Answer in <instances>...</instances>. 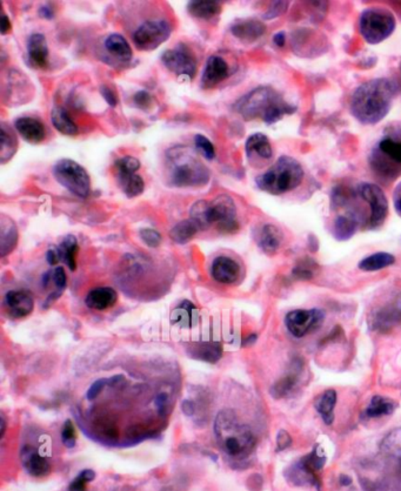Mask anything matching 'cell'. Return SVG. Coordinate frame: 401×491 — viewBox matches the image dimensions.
Returning a JSON list of instances; mask_svg holds the SVG:
<instances>
[{"label":"cell","mask_w":401,"mask_h":491,"mask_svg":"<svg viewBox=\"0 0 401 491\" xmlns=\"http://www.w3.org/2000/svg\"><path fill=\"white\" fill-rule=\"evenodd\" d=\"M398 90L397 83L388 78L368 80L353 93L351 113L363 125L378 124L390 112Z\"/></svg>","instance_id":"cell-1"},{"label":"cell","mask_w":401,"mask_h":491,"mask_svg":"<svg viewBox=\"0 0 401 491\" xmlns=\"http://www.w3.org/2000/svg\"><path fill=\"white\" fill-rule=\"evenodd\" d=\"M368 165L377 178L393 182L401 177V121L385 127L368 153Z\"/></svg>","instance_id":"cell-2"},{"label":"cell","mask_w":401,"mask_h":491,"mask_svg":"<svg viewBox=\"0 0 401 491\" xmlns=\"http://www.w3.org/2000/svg\"><path fill=\"white\" fill-rule=\"evenodd\" d=\"M235 108L245 120L260 118L267 125H273L285 115L294 113V106L285 102L272 87L260 86L235 102Z\"/></svg>","instance_id":"cell-3"},{"label":"cell","mask_w":401,"mask_h":491,"mask_svg":"<svg viewBox=\"0 0 401 491\" xmlns=\"http://www.w3.org/2000/svg\"><path fill=\"white\" fill-rule=\"evenodd\" d=\"M168 182L175 187H200L210 182L211 173L201 163L197 152L185 145H177L166 151Z\"/></svg>","instance_id":"cell-4"},{"label":"cell","mask_w":401,"mask_h":491,"mask_svg":"<svg viewBox=\"0 0 401 491\" xmlns=\"http://www.w3.org/2000/svg\"><path fill=\"white\" fill-rule=\"evenodd\" d=\"M217 442L223 453L235 460L249 458L255 449L257 440L245 424H239L232 410H223L214 422Z\"/></svg>","instance_id":"cell-5"},{"label":"cell","mask_w":401,"mask_h":491,"mask_svg":"<svg viewBox=\"0 0 401 491\" xmlns=\"http://www.w3.org/2000/svg\"><path fill=\"white\" fill-rule=\"evenodd\" d=\"M304 168L298 160L283 155L265 173L257 179V186L261 191L273 195H281L299 187L303 182Z\"/></svg>","instance_id":"cell-6"},{"label":"cell","mask_w":401,"mask_h":491,"mask_svg":"<svg viewBox=\"0 0 401 491\" xmlns=\"http://www.w3.org/2000/svg\"><path fill=\"white\" fill-rule=\"evenodd\" d=\"M397 22L388 8H368L360 15L359 30L368 44H379L386 40L393 33Z\"/></svg>","instance_id":"cell-7"},{"label":"cell","mask_w":401,"mask_h":491,"mask_svg":"<svg viewBox=\"0 0 401 491\" xmlns=\"http://www.w3.org/2000/svg\"><path fill=\"white\" fill-rule=\"evenodd\" d=\"M54 177L63 187L76 194L77 197L86 198L90 194V177L86 170L73 160H59L54 166Z\"/></svg>","instance_id":"cell-8"},{"label":"cell","mask_w":401,"mask_h":491,"mask_svg":"<svg viewBox=\"0 0 401 491\" xmlns=\"http://www.w3.org/2000/svg\"><path fill=\"white\" fill-rule=\"evenodd\" d=\"M325 453L317 446L312 453L288 469V478L297 485H317L319 483L317 472L325 465Z\"/></svg>","instance_id":"cell-9"},{"label":"cell","mask_w":401,"mask_h":491,"mask_svg":"<svg viewBox=\"0 0 401 491\" xmlns=\"http://www.w3.org/2000/svg\"><path fill=\"white\" fill-rule=\"evenodd\" d=\"M356 192L363 201H365V204H368L371 212L368 220V228L377 230L379 227H382L388 214V202L385 193L382 192L378 185L370 184V182L360 184L356 187Z\"/></svg>","instance_id":"cell-10"},{"label":"cell","mask_w":401,"mask_h":491,"mask_svg":"<svg viewBox=\"0 0 401 491\" xmlns=\"http://www.w3.org/2000/svg\"><path fill=\"white\" fill-rule=\"evenodd\" d=\"M171 25L167 20H148L133 34L134 45L139 49L153 51L170 38Z\"/></svg>","instance_id":"cell-11"},{"label":"cell","mask_w":401,"mask_h":491,"mask_svg":"<svg viewBox=\"0 0 401 491\" xmlns=\"http://www.w3.org/2000/svg\"><path fill=\"white\" fill-rule=\"evenodd\" d=\"M325 314L319 309H298L290 312L285 318L288 332L294 337H306L322 325Z\"/></svg>","instance_id":"cell-12"},{"label":"cell","mask_w":401,"mask_h":491,"mask_svg":"<svg viewBox=\"0 0 401 491\" xmlns=\"http://www.w3.org/2000/svg\"><path fill=\"white\" fill-rule=\"evenodd\" d=\"M210 220L211 223H217L220 231L223 233H235L238 231L237 208L235 201L228 194H221L212 202H210Z\"/></svg>","instance_id":"cell-13"},{"label":"cell","mask_w":401,"mask_h":491,"mask_svg":"<svg viewBox=\"0 0 401 491\" xmlns=\"http://www.w3.org/2000/svg\"><path fill=\"white\" fill-rule=\"evenodd\" d=\"M162 61L171 72L178 77H185L187 79H194L197 72V63L194 54L185 45L177 46L175 49H168L162 56Z\"/></svg>","instance_id":"cell-14"},{"label":"cell","mask_w":401,"mask_h":491,"mask_svg":"<svg viewBox=\"0 0 401 491\" xmlns=\"http://www.w3.org/2000/svg\"><path fill=\"white\" fill-rule=\"evenodd\" d=\"M401 322V295L385 306L372 313V329L378 332H388Z\"/></svg>","instance_id":"cell-15"},{"label":"cell","mask_w":401,"mask_h":491,"mask_svg":"<svg viewBox=\"0 0 401 491\" xmlns=\"http://www.w3.org/2000/svg\"><path fill=\"white\" fill-rule=\"evenodd\" d=\"M4 306L12 318H25L33 312L34 301L29 293L11 291L5 295Z\"/></svg>","instance_id":"cell-16"},{"label":"cell","mask_w":401,"mask_h":491,"mask_svg":"<svg viewBox=\"0 0 401 491\" xmlns=\"http://www.w3.org/2000/svg\"><path fill=\"white\" fill-rule=\"evenodd\" d=\"M247 158L251 163H267L272 159L273 150L269 138L262 133H254L247 139Z\"/></svg>","instance_id":"cell-17"},{"label":"cell","mask_w":401,"mask_h":491,"mask_svg":"<svg viewBox=\"0 0 401 491\" xmlns=\"http://www.w3.org/2000/svg\"><path fill=\"white\" fill-rule=\"evenodd\" d=\"M230 76V66L223 58L212 56L208 58L204 73L201 77V86L212 88Z\"/></svg>","instance_id":"cell-18"},{"label":"cell","mask_w":401,"mask_h":491,"mask_svg":"<svg viewBox=\"0 0 401 491\" xmlns=\"http://www.w3.org/2000/svg\"><path fill=\"white\" fill-rule=\"evenodd\" d=\"M213 279L223 284H235L240 275V266L237 261L228 257H218L212 264Z\"/></svg>","instance_id":"cell-19"},{"label":"cell","mask_w":401,"mask_h":491,"mask_svg":"<svg viewBox=\"0 0 401 491\" xmlns=\"http://www.w3.org/2000/svg\"><path fill=\"white\" fill-rule=\"evenodd\" d=\"M231 32L239 40L252 42L260 38L261 35H264L266 32V26L262 22L253 19V18L239 19L232 24Z\"/></svg>","instance_id":"cell-20"},{"label":"cell","mask_w":401,"mask_h":491,"mask_svg":"<svg viewBox=\"0 0 401 491\" xmlns=\"http://www.w3.org/2000/svg\"><path fill=\"white\" fill-rule=\"evenodd\" d=\"M20 458L23 462L24 468L30 474L31 476H46L51 470V465L45 458L38 453V450L33 446H25L20 451Z\"/></svg>","instance_id":"cell-21"},{"label":"cell","mask_w":401,"mask_h":491,"mask_svg":"<svg viewBox=\"0 0 401 491\" xmlns=\"http://www.w3.org/2000/svg\"><path fill=\"white\" fill-rule=\"evenodd\" d=\"M15 129L30 144H40L45 139V127L42 121L34 118L24 117L15 120Z\"/></svg>","instance_id":"cell-22"},{"label":"cell","mask_w":401,"mask_h":491,"mask_svg":"<svg viewBox=\"0 0 401 491\" xmlns=\"http://www.w3.org/2000/svg\"><path fill=\"white\" fill-rule=\"evenodd\" d=\"M283 239H284V235L281 233V230L278 227L269 225V223L264 225L258 232V246L260 247V250L264 253L269 254V255L276 253L278 250L281 248Z\"/></svg>","instance_id":"cell-23"},{"label":"cell","mask_w":401,"mask_h":491,"mask_svg":"<svg viewBox=\"0 0 401 491\" xmlns=\"http://www.w3.org/2000/svg\"><path fill=\"white\" fill-rule=\"evenodd\" d=\"M29 59L34 67L45 68L49 64V46L46 38L40 33L31 35L27 44Z\"/></svg>","instance_id":"cell-24"},{"label":"cell","mask_w":401,"mask_h":491,"mask_svg":"<svg viewBox=\"0 0 401 491\" xmlns=\"http://www.w3.org/2000/svg\"><path fill=\"white\" fill-rule=\"evenodd\" d=\"M187 354L196 360L216 363L223 356V348L217 342H198L189 344Z\"/></svg>","instance_id":"cell-25"},{"label":"cell","mask_w":401,"mask_h":491,"mask_svg":"<svg viewBox=\"0 0 401 491\" xmlns=\"http://www.w3.org/2000/svg\"><path fill=\"white\" fill-rule=\"evenodd\" d=\"M118 294L113 288H95L87 294L85 303L88 308L95 310H105L113 307L117 303Z\"/></svg>","instance_id":"cell-26"},{"label":"cell","mask_w":401,"mask_h":491,"mask_svg":"<svg viewBox=\"0 0 401 491\" xmlns=\"http://www.w3.org/2000/svg\"><path fill=\"white\" fill-rule=\"evenodd\" d=\"M18 242V230L15 223L8 216L0 219V255L4 257L15 250Z\"/></svg>","instance_id":"cell-27"},{"label":"cell","mask_w":401,"mask_h":491,"mask_svg":"<svg viewBox=\"0 0 401 491\" xmlns=\"http://www.w3.org/2000/svg\"><path fill=\"white\" fill-rule=\"evenodd\" d=\"M199 313L191 301H182L171 314V322L180 328H192L197 325Z\"/></svg>","instance_id":"cell-28"},{"label":"cell","mask_w":401,"mask_h":491,"mask_svg":"<svg viewBox=\"0 0 401 491\" xmlns=\"http://www.w3.org/2000/svg\"><path fill=\"white\" fill-rule=\"evenodd\" d=\"M187 11L189 12V15H194L198 19H214L221 12V4L219 1H212V0L189 1Z\"/></svg>","instance_id":"cell-29"},{"label":"cell","mask_w":401,"mask_h":491,"mask_svg":"<svg viewBox=\"0 0 401 491\" xmlns=\"http://www.w3.org/2000/svg\"><path fill=\"white\" fill-rule=\"evenodd\" d=\"M336 403H337V392L333 389L326 390L315 400V409L327 426L333 424Z\"/></svg>","instance_id":"cell-30"},{"label":"cell","mask_w":401,"mask_h":491,"mask_svg":"<svg viewBox=\"0 0 401 491\" xmlns=\"http://www.w3.org/2000/svg\"><path fill=\"white\" fill-rule=\"evenodd\" d=\"M359 225L360 220L356 219V216H349V214L339 216L334 221V238L339 240V241L349 240L353 235L356 234Z\"/></svg>","instance_id":"cell-31"},{"label":"cell","mask_w":401,"mask_h":491,"mask_svg":"<svg viewBox=\"0 0 401 491\" xmlns=\"http://www.w3.org/2000/svg\"><path fill=\"white\" fill-rule=\"evenodd\" d=\"M105 47L119 61H129L132 59V49L127 40L120 34H111L110 37H107L105 40Z\"/></svg>","instance_id":"cell-32"},{"label":"cell","mask_w":401,"mask_h":491,"mask_svg":"<svg viewBox=\"0 0 401 491\" xmlns=\"http://www.w3.org/2000/svg\"><path fill=\"white\" fill-rule=\"evenodd\" d=\"M118 184L129 198L138 197L144 192V179L136 173H118Z\"/></svg>","instance_id":"cell-33"},{"label":"cell","mask_w":401,"mask_h":491,"mask_svg":"<svg viewBox=\"0 0 401 491\" xmlns=\"http://www.w3.org/2000/svg\"><path fill=\"white\" fill-rule=\"evenodd\" d=\"M395 408H397V403L393 400H391L388 397L377 395V396L372 397V400L370 401V405L365 410V415L370 419H378L382 416L393 414Z\"/></svg>","instance_id":"cell-34"},{"label":"cell","mask_w":401,"mask_h":491,"mask_svg":"<svg viewBox=\"0 0 401 491\" xmlns=\"http://www.w3.org/2000/svg\"><path fill=\"white\" fill-rule=\"evenodd\" d=\"M51 120H52L54 129L65 136H76L78 133L76 122L72 120V118L70 117V114L61 107H54L52 113H51Z\"/></svg>","instance_id":"cell-35"},{"label":"cell","mask_w":401,"mask_h":491,"mask_svg":"<svg viewBox=\"0 0 401 491\" xmlns=\"http://www.w3.org/2000/svg\"><path fill=\"white\" fill-rule=\"evenodd\" d=\"M394 262H395V257L392 254L380 252V253L372 254L370 257L360 261L359 268L363 272H375L393 265Z\"/></svg>","instance_id":"cell-36"},{"label":"cell","mask_w":401,"mask_h":491,"mask_svg":"<svg viewBox=\"0 0 401 491\" xmlns=\"http://www.w3.org/2000/svg\"><path fill=\"white\" fill-rule=\"evenodd\" d=\"M18 148V141L15 134L6 124H1V147H0V161L5 163L12 159Z\"/></svg>","instance_id":"cell-37"},{"label":"cell","mask_w":401,"mask_h":491,"mask_svg":"<svg viewBox=\"0 0 401 491\" xmlns=\"http://www.w3.org/2000/svg\"><path fill=\"white\" fill-rule=\"evenodd\" d=\"M198 231H199V228L192 220H184V221L177 223L171 230L170 236L174 242L180 243V245H185V243L194 239Z\"/></svg>","instance_id":"cell-38"},{"label":"cell","mask_w":401,"mask_h":491,"mask_svg":"<svg viewBox=\"0 0 401 491\" xmlns=\"http://www.w3.org/2000/svg\"><path fill=\"white\" fill-rule=\"evenodd\" d=\"M58 253L61 257V260L64 261L66 266L71 271H74L77 268L76 253L78 250V240L73 235H68L66 238L61 241Z\"/></svg>","instance_id":"cell-39"},{"label":"cell","mask_w":401,"mask_h":491,"mask_svg":"<svg viewBox=\"0 0 401 491\" xmlns=\"http://www.w3.org/2000/svg\"><path fill=\"white\" fill-rule=\"evenodd\" d=\"M384 455L401 460V428L390 431L380 443Z\"/></svg>","instance_id":"cell-40"},{"label":"cell","mask_w":401,"mask_h":491,"mask_svg":"<svg viewBox=\"0 0 401 491\" xmlns=\"http://www.w3.org/2000/svg\"><path fill=\"white\" fill-rule=\"evenodd\" d=\"M191 220L197 225L199 230H207L211 226L210 220V202L206 200H198L189 211Z\"/></svg>","instance_id":"cell-41"},{"label":"cell","mask_w":401,"mask_h":491,"mask_svg":"<svg viewBox=\"0 0 401 491\" xmlns=\"http://www.w3.org/2000/svg\"><path fill=\"white\" fill-rule=\"evenodd\" d=\"M299 375L297 371H292V374L281 378V381L276 382L271 389V394L276 399L288 396L295 389V385H298Z\"/></svg>","instance_id":"cell-42"},{"label":"cell","mask_w":401,"mask_h":491,"mask_svg":"<svg viewBox=\"0 0 401 491\" xmlns=\"http://www.w3.org/2000/svg\"><path fill=\"white\" fill-rule=\"evenodd\" d=\"M315 264L313 261L304 260L297 265L292 272V275L298 280H310L315 276Z\"/></svg>","instance_id":"cell-43"},{"label":"cell","mask_w":401,"mask_h":491,"mask_svg":"<svg viewBox=\"0 0 401 491\" xmlns=\"http://www.w3.org/2000/svg\"><path fill=\"white\" fill-rule=\"evenodd\" d=\"M194 144H196L198 151L200 152L206 159H214L216 150H214L212 143L206 136H203V134H197V136H194Z\"/></svg>","instance_id":"cell-44"},{"label":"cell","mask_w":401,"mask_h":491,"mask_svg":"<svg viewBox=\"0 0 401 491\" xmlns=\"http://www.w3.org/2000/svg\"><path fill=\"white\" fill-rule=\"evenodd\" d=\"M95 474L92 470H83L70 484L68 491H86L87 483L95 480Z\"/></svg>","instance_id":"cell-45"},{"label":"cell","mask_w":401,"mask_h":491,"mask_svg":"<svg viewBox=\"0 0 401 491\" xmlns=\"http://www.w3.org/2000/svg\"><path fill=\"white\" fill-rule=\"evenodd\" d=\"M118 173H136L141 168L139 160L133 156H124L116 161Z\"/></svg>","instance_id":"cell-46"},{"label":"cell","mask_w":401,"mask_h":491,"mask_svg":"<svg viewBox=\"0 0 401 491\" xmlns=\"http://www.w3.org/2000/svg\"><path fill=\"white\" fill-rule=\"evenodd\" d=\"M61 440L66 448H73L76 446V431L73 427L72 422L68 419L64 424V428L61 431Z\"/></svg>","instance_id":"cell-47"},{"label":"cell","mask_w":401,"mask_h":491,"mask_svg":"<svg viewBox=\"0 0 401 491\" xmlns=\"http://www.w3.org/2000/svg\"><path fill=\"white\" fill-rule=\"evenodd\" d=\"M141 238L143 241L151 247V248H157L162 242V235L158 232L152 230V228H144L141 231Z\"/></svg>","instance_id":"cell-48"},{"label":"cell","mask_w":401,"mask_h":491,"mask_svg":"<svg viewBox=\"0 0 401 491\" xmlns=\"http://www.w3.org/2000/svg\"><path fill=\"white\" fill-rule=\"evenodd\" d=\"M288 8V1H273L269 10H267V12L264 15V19H273V18H276V17H279V15L285 13V11H286Z\"/></svg>","instance_id":"cell-49"},{"label":"cell","mask_w":401,"mask_h":491,"mask_svg":"<svg viewBox=\"0 0 401 491\" xmlns=\"http://www.w3.org/2000/svg\"><path fill=\"white\" fill-rule=\"evenodd\" d=\"M107 385H109V378H100L98 381H95L87 392V399L95 400V397H98L99 394L102 393L104 387Z\"/></svg>","instance_id":"cell-50"},{"label":"cell","mask_w":401,"mask_h":491,"mask_svg":"<svg viewBox=\"0 0 401 491\" xmlns=\"http://www.w3.org/2000/svg\"><path fill=\"white\" fill-rule=\"evenodd\" d=\"M133 102H134L136 106H139L141 108H144L145 110V108H148V107L151 106V95L146 91L136 92L134 97H133Z\"/></svg>","instance_id":"cell-51"},{"label":"cell","mask_w":401,"mask_h":491,"mask_svg":"<svg viewBox=\"0 0 401 491\" xmlns=\"http://www.w3.org/2000/svg\"><path fill=\"white\" fill-rule=\"evenodd\" d=\"M292 444L291 435L288 431L281 430L276 435V451H283L288 449Z\"/></svg>","instance_id":"cell-52"},{"label":"cell","mask_w":401,"mask_h":491,"mask_svg":"<svg viewBox=\"0 0 401 491\" xmlns=\"http://www.w3.org/2000/svg\"><path fill=\"white\" fill-rule=\"evenodd\" d=\"M100 93H102V98L107 100V104H109L111 107L117 106V95L114 93V91L113 90H112V88H110V87L109 86H102L100 87Z\"/></svg>","instance_id":"cell-53"},{"label":"cell","mask_w":401,"mask_h":491,"mask_svg":"<svg viewBox=\"0 0 401 491\" xmlns=\"http://www.w3.org/2000/svg\"><path fill=\"white\" fill-rule=\"evenodd\" d=\"M54 284L57 286L61 291H63L65 287H66V282H68V279H66V274H65V271L63 267H58L54 273Z\"/></svg>","instance_id":"cell-54"},{"label":"cell","mask_w":401,"mask_h":491,"mask_svg":"<svg viewBox=\"0 0 401 491\" xmlns=\"http://www.w3.org/2000/svg\"><path fill=\"white\" fill-rule=\"evenodd\" d=\"M0 30H1V34L5 35L8 34L10 31H11V22H10V18L8 15H3L1 17V22H0Z\"/></svg>","instance_id":"cell-55"},{"label":"cell","mask_w":401,"mask_h":491,"mask_svg":"<svg viewBox=\"0 0 401 491\" xmlns=\"http://www.w3.org/2000/svg\"><path fill=\"white\" fill-rule=\"evenodd\" d=\"M61 260V257H59V253L54 250H49L47 253H46V261L49 262V265L54 266L57 265L58 261Z\"/></svg>","instance_id":"cell-56"},{"label":"cell","mask_w":401,"mask_h":491,"mask_svg":"<svg viewBox=\"0 0 401 491\" xmlns=\"http://www.w3.org/2000/svg\"><path fill=\"white\" fill-rule=\"evenodd\" d=\"M182 412H185L187 416H192L194 414V405L191 401H184L182 402Z\"/></svg>","instance_id":"cell-57"},{"label":"cell","mask_w":401,"mask_h":491,"mask_svg":"<svg viewBox=\"0 0 401 491\" xmlns=\"http://www.w3.org/2000/svg\"><path fill=\"white\" fill-rule=\"evenodd\" d=\"M39 15L45 18V19H52L54 18V12L51 8H47V6H42L40 10H39Z\"/></svg>","instance_id":"cell-58"},{"label":"cell","mask_w":401,"mask_h":491,"mask_svg":"<svg viewBox=\"0 0 401 491\" xmlns=\"http://www.w3.org/2000/svg\"><path fill=\"white\" fill-rule=\"evenodd\" d=\"M124 381H125L124 376L117 375V376H114V378H109V385H111V387H118V385H120Z\"/></svg>","instance_id":"cell-59"},{"label":"cell","mask_w":401,"mask_h":491,"mask_svg":"<svg viewBox=\"0 0 401 491\" xmlns=\"http://www.w3.org/2000/svg\"><path fill=\"white\" fill-rule=\"evenodd\" d=\"M285 40H286V38H285L284 32L276 33V35H274V38H273L274 44H276V46H279V47H283V46L285 45Z\"/></svg>","instance_id":"cell-60"},{"label":"cell","mask_w":401,"mask_h":491,"mask_svg":"<svg viewBox=\"0 0 401 491\" xmlns=\"http://www.w3.org/2000/svg\"><path fill=\"white\" fill-rule=\"evenodd\" d=\"M394 204H395V208H397L398 213L401 216V186L398 188L397 194H395V201H394Z\"/></svg>","instance_id":"cell-61"},{"label":"cell","mask_w":401,"mask_h":491,"mask_svg":"<svg viewBox=\"0 0 401 491\" xmlns=\"http://www.w3.org/2000/svg\"><path fill=\"white\" fill-rule=\"evenodd\" d=\"M5 428H6V424H5L4 419L1 417V431H0V436H1V437L4 436Z\"/></svg>","instance_id":"cell-62"},{"label":"cell","mask_w":401,"mask_h":491,"mask_svg":"<svg viewBox=\"0 0 401 491\" xmlns=\"http://www.w3.org/2000/svg\"><path fill=\"white\" fill-rule=\"evenodd\" d=\"M255 340H257V337H255V335H251V337H249V339H246V341L244 342V344H253Z\"/></svg>","instance_id":"cell-63"},{"label":"cell","mask_w":401,"mask_h":491,"mask_svg":"<svg viewBox=\"0 0 401 491\" xmlns=\"http://www.w3.org/2000/svg\"><path fill=\"white\" fill-rule=\"evenodd\" d=\"M49 273H46L45 275H44V281H42V282H44V284H45V286H46V284H49Z\"/></svg>","instance_id":"cell-64"}]
</instances>
